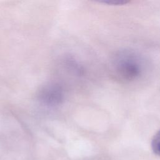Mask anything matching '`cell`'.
<instances>
[{
  "label": "cell",
  "mask_w": 160,
  "mask_h": 160,
  "mask_svg": "<svg viewBox=\"0 0 160 160\" xmlns=\"http://www.w3.org/2000/svg\"><path fill=\"white\" fill-rule=\"evenodd\" d=\"M148 64L138 52L129 49L117 51L112 57L110 69L114 77L124 83L139 80L147 71Z\"/></svg>",
  "instance_id": "cell-1"
},
{
  "label": "cell",
  "mask_w": 160,
  "mask_h": 160,
  "mask_svg": "<svg viewBox=\"0 0 160 160\" xmlns=\"http://www.w3.org/2000/svg\"><path fill=\"white\" fill-rule=\"evenodd\" d=\"M63 86L56 82H49L42 86L37 94L38 101L47 108H54L61 106L65 100Z\"/></svg>",
  "instance_id": "cell-2"
},
{
  "label": "cell",
  "mask_w": 160,
  "mask_h": 160,
  "mask_svg": "<svg viewBox=\"0 0 160 160\" xmlns=\"http://www.w3.org/2000/svg\"><path fill=\"white\" fill-rule=\"evenodd\" d=\"M151 147L153 152L160 156V130L154 136L151 142Z\"/></svg>",
  "instance_id": "cell-3"
},
{
  "label": "cell",
  "mask_w": 160,
  "mask_h": 160,
  "mask_svg": "<svg viewBox=\"0 0 160 160\" xmlns=\"http://www.w3.org/2000/svg\"><path fill=\"white\" fill-rule=\"evenodd\" d=\"M104 2L106 3H108V4H124L126 2H124L123 1H104Z\"/></svg>",
  "instance_id": "cell-4"
}]
</instances>
